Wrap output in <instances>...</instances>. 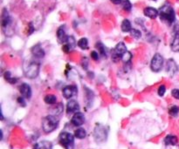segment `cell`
Instances as JSON below:
<instances>
[{
	"mask_svg": "<svg viewBox=\"0 0 179 149\" xmlns=\"http://www.w3.org/2000/svg\"><path fill=\"white\" fill-rule=\"evenodd\" d=\"M159 16L161 20L168 25H171L176 19V14L173 8L168 5H164L159 10Z\"/></svg>",
	"mask_w": 179,
	"mask_h": 149,
	"instance_id": "obj_1",
	"label": "cell"
},
{
	"mask_svg": "<svg viewBox=\"0 0 179 149\" xmlns=\"http://www.w3.org/2000/svg\"><path fill=\"white\" fill-rule=\"evenodd\" d=\"M58 125H59V120L54 115H48L45 117L42 121V128L44 132L46 134L54 131L58 127Z\"/></svg>",
	"mask_w": 179,
	"mask_h": 149,
	"instance_id": "obj_2",
	"label": "cell"
},
{
	"mask_svg": "<svg viewBox=\"0 0 179 149\" xmlns=\"http://www.w3.org/2000/svg\"><path fill=\"white\" fill-rule=\"evenodd\" d=\"M40 65L39 62L36 61H32L27 65L26 67H25V74L26 76L29 78H34L39 75L40 72Z\"/></svg>",
	"mask_w": 179,
	"mask_h": 149,
	"instance_id": "obj_3",
	"label": "cell"
},
{
	"mask_svg": "<svg viewBox=\"0 0 179 149\" xmlns=\"http://www.w3.org/2000/svg\"><path fill=\"white\" fill-rule=\"evenodd\" d=\"M60 143L65 149H74V137L67 132H63L60 135Z\"/></svg>",
	"mask_w": 179,
	"mask_h": 149,
	"instance_id": "obj_4",
	"label": "cell"
},
{
	"mask_svg": "<svg viewBox=\"0 0 179 149\" xmlns=\"http://www.w3.org/2000/svg\"><path fill=\"white\" fill-rule=\"evenodd\" d=\"M164 65V58L161 54L156 53L154 57L152 58L151 62H150V68L153 71L157 72L159 71Z\"/></svg>",
	"mask_w": 179,
	"mask_h": 149,
	"instance_id": "obj_5",
	"label": "cell"
},
{
	"mask_svg": "<svg viewBox=\"0 0 179 149\" xmlns=\"http://www.w3.org/2000/svg\"><path fill=\"white\" fill-rule=\"evenodd\" d=\"M127 47L125 45V44L123 42L118 43L116 45V46L115 47V49L113 51V54H112V58L115 61H116L117 59H122V57L123 56L124 54L127 52Z\"/></svg>",
	"mask_w": 179,
	"mask_h": 149,
	"instance_id": "obj_6",
	"label": "cell"
},
{
	"mask_svg": "<svg viewBox=\"0 0 179 149\" xmlns=\"http://www.w3.org/2000/svg\"><path fill=\"white\" fill-rule=\"evenodd\" d=\"M170 48L173 51H179V25L174 28V37L170 44Z\"/></svg>",
	"mask_w": 179,
	"mask_h": 149,
	"instance_id": "obj_7",
	"label": "cell"
},
{
	"mask_svg": "<svg viewBox=\"0 0 179 149\" xmlns=\"http://www.w3.org/2000/svg\"><path fill=\"white\" fill-rule=\"evenodd\" d=\"M95 137L97 141H103L107 138V132L105 128L102 126H98L95 130Z\"/></svg>",
	"mask_w": 179,
	"mask_h": 149,
	"instance_id": "obj_8",
	"label": "cell"
},
{
	"mask_svg": "<svg viewBox=\"0 0 179 149\" xmlns=\"http://www.w3.org/2000/svg\"><path fill=\"white\" fill-rule=\"evenodd\" d=\"M1 23H2V27L3 29L8 28L11 24H12V18L9 15V12L7 11L6 9L5 8L2 12V18H1Z\"/></svg>",
	"mask_w": 179,
	"mask_h": 149,
	"instance_id": "obj_9",
	"label": "cell"
},
{
	"mask_svg": "<svg viewBox=\"0 0 179 149\" xmlns=\"http://www.w3.org/2000/svg\"><path fill=\"white\" fill-rule=\"evenodd\" d=\"M76 45H77V43H76L75 38L73 36H68L65 45L62 47V49L65 52H69L71 50H73L75 47Z\"/></svg>",
	"mask_w": 179,
	"mask_h": 149,
	"instance_id": "obj_10",
	"label": "cell"
},
{
	"mask_svg": "<svg viewBox=\"0 0 179 149\" xmlns=\"http://www.w3.org/2000/svg\"><path fill=\"white\" fill-rule=\"evenodd\" d=\"M84 122H85V116L81 112H78V113L74 114V116L71 120V123L74 127H80V126L82 125Z\"/></svg>",
	"mask_w": 179,
	"mask_h": 149,
	"instance_id": "obj_11",
	"label": "cell"
},
{
	"mask_svg": "<svg viewBox=\"0 0 179 149\" xmlns=\"http://www.w3.org/2000/svg\"><path fill=\"white\" fill-rule=\"evenodd\" d=\"M77 94V87L75 85H67L63 89V96L66 99H70Z\"/></svg>",
	"mask_w": 179,
	"mask_h": 149,
	"instance_id": "obj_12",
	"label": "cell"
},
{
	"mask_svg": "<svg viewBox=\"0 0 179 149\" xmlns=\"http://www.w3.org/2000/svg\"><path fill=\"white\" fill-rule=\"evenodd\" d=\"M19 92H20L21 95L23 96V98L26 99H30L32 96V89L31 86L26 84V83H23L19 87Z\"/></svg>",
	"mask_w": 179,
	"mask_h": 149,
	"instance_id": "obj_13",
	"label": "cell"
},
{
	"mask_svg": "<svg viewBox=\"0 0 179 149\" xmlns=\"http://www.w3.org/2000/svg\"><path fill=\"white\" fill-rule=\"evenodd\" d=\"M80 110V106H79V103L74 100V99H72L70 100L68 103H67V114H76L78 113V111Z\"/></svg>",
	"mask_w": 179,
	"mask_h": 149,
	"instance_id": "obj_14",
	"label": "cell"
},
{
	"mask_svg": "<svg viewBox=\"0 0 179 149\" xmlns=\"http://www.w3.org/2000/svg\"><path fill=\"white\" fill-rule=\"evenodd\" d=\"M68 36L66 35V31H65V25H61L57 31V38L60 43H66L67 39Z\"/></svg>",
	"mask_w": 179,
	"mask_h": 149,
	"instance_id": "obj_15",
	"label": "cell"
},
{
	"mask_svg": "<svg viewBox=\"0 0 179 149\" xmlns=\"http://www.w3.org/2000/svg\"><path fill=\"white\" fill-rule=\"evenodd\" d=\"M143 13H144V15L146 17H148V18H152V19L156 18L159 15L158 11L153 7L145 8L144 11H143Z\"/></svg>",
	"mask_w": 179,
	"mask_h": 149,
	"instance_id": "obj_16",
	"label": "cell"
},
{
	"mask_svg": "<svg viewBox=\"0 0 179 149\" xmlns=\"http://www.w3.org/2000/svg\"><path fill=\"white\" fill-rule=\"evenodd\" d=\"M32 53L34 57L43 58L45 56V51L43 50L40 45H36L32 48Z\"/></svg>",
	"mask_w": 179,
	"mask_h": 149,
	"instance_id": "obj_17",
	"label": "cell"
},
{
	"mask_svg": "<svg viewBox=\"0 0 179 149\" xmlns=\"http://www.w3.org/2000/svg\"><path fill=\"white\" fill-rule=\"evenodd\" d=\"M164 143L167 146H169V145L175 146L177 144V136H174V135H167L164 139Z\"/></svg>",
	"mask_w": 179,
	"mask_h": 149,
	"instance_id": "obj_18",
	"label": "cell"
},
{
	"mask_svg": "<svg viewBox=\"0 0 179 149\" xmlns=\"http://www.w3.org/2000/svg\"><path fill=\"white\" fill-rule=\"evenodd\" d=\"M122 31L123 32H129L132 30V27H131V23L129 19H124L122 23Z\"/></svg>",
	"mask_w": 179,
	"mask_h": 149,
	"instance_id": "obj_19",
	"label": "cell"
},
{
	"mask_svg": "<svg viewBox=\"0 0 179 149\" xmlns=\"http://www.w3.org/2000/svg\"><path fill=\"white\" fill-rule=\"evenodd\" d=\"M45 102L49 105H54L57 102V97L53 94H49L45 97Z\"/></svg>",
	"mask_w": 179,
	"mask_h": 149,
	"instance_id": "obj_20",
	"label": "cell"
},
{
	"mask_svg": "<svg viewBox=\"0 0 179 149\" xmlns=\"http://www.w3.org/2000/svg\"><path fill=\"white\" fill-rule=\"evenodd\" d=\"M77 45H78V46L80 47V48H81L82 50H86L88 48V38H81L78 43H77Z\"/></svg>",
	"mask_w": 179,
	"mask_h": 149,
	"instance_id": "obj_21",
	"label": "cell"
},
{
	"mask_svg": "<svg viewBox=\"0 0 179 149\" xmlns=\"http://www.w3.org/2000/svg\"><path fill=\"white\" fill-rule=\"evenodd\" d=\"M74 135L78 139H84L87 135V132L84 128H78L74 132Z\"/></svg>",
	"mask_w": 179,
	"mask_h": 149,
	"instance_id": "obj_22",
	"label": "cell"
},
{
	"mask_svg": "<svg viewBox=\"0 0 179 149\" xmlns=\"http://www.w3.org/2000/svg\"><path fill=\"white\" fill-rule=\"evenodd\" d=\"M96 48L98 49V51H100L101 55L103 56V57H106L107 56V51H106V47L104 46V45L102 42H97L96 45H95Z\"/></svg>",
	"mask_w": 179,
	"mask_h": 149,
	"instance_id": "obj_23",
	"label": "cell"
},
{
	"mask_svg": "<svg viewBox=\"0 0 179 149\" xmlns=\"http://www.w3.org/2000/svg\"><path fill=\"white\" fill-rule=\"evenodd\" d=\"M34 149H50V143L46 141L38 143L35 145Z\"/></svg>",
	"mask_w": 179,
	"mask_h": 149,
	"instance_id": "obj_24",
	"label": "cell"
},
{
	"mask_svg": "<svg viewBox=\"0 0 179 149\" xmlns=\"http://www.w3.org/2000/svg\"><path fill=\"white\" fill-rule=\"evenodd\" d=\"M53 114H52V115H54V116H58V115L61 114V113L63 112V106H62V104L56 105L55 108L53 109Z\"/></svg>",
	"mask_w": 179,
	"mask_h": 149,
	"instance_id": "obj_25",
	"label": "cell"
},
{
	"mask_svg": "<svg viewBox=\"0 0 179 149\" xmlns=\"http://www.w3.org/2000/svg\"><path fill=\"white\" fill-rule=\"evenodd\" d=\"M5 78L6 79L7 81L9 82V83H11V84H14L16 81H17V78H15L14 77H12L11 76V72L10 71H6L5 73Z\"/></svg>",
	"mask_w": 179,
	"mask_h": 149,
	"instance_id": "obj_26",
	"label": "cell"
},
{
	"mask_svg": "<svg viewBox=\"0 0 179 149\" xmlns=\"http://www.w3.org/2000/svg\"><path fill=\"white\" fill-rule=\"evenodd\" d=\"M179 113V107H177V106H172V107L170 108V110H169V114H170L171 116L173 117H175V116H177Z\"/></svg>",
	"mask_w": 179,
	"mask_h": 149,
	"instance_id": "obj_27",
	"label": "cell"
},
{
	"mask_svg": "<svg viewBox=\"0 0 179 149\" xmlns=\"http://www.w3.org/2000/svg\"><path fill=\"white\" fill-rule=\"evenodd\" d=\"M122 7L126 12H130L132 9V4L130 3L129 0H124L123 4H122Z\"/></svg>",
	"mask_w": 179,
	"mask_h": 149,
	"instance_id": "obj_28",
	"label": "cell"
},
{
	"mask_svg": "<svg viewBox=\"0 0 179 149\" xmlns=\"http://www.w3.org/2000/svg\"><path fill=\"white\" fill-rule=\"evenodd\" d=\"M130 34L133 38H135L136 39L140 38L142 37V32L139 30H136V29H132L130 31Z\"/></svg>",
	"mask_w": 179,
	"mask_h": 149,
	"instance_id": "obj_29",
	"label": "cell"
},
{
	"mask_svg": "<svg viewBox=\"0 0 179 149\" xmlns=\"http://www.w3.org/2000/svg\"><path fill=\"white\" fill-rule=\"evenodd\" d=\"M131 58H132V55H131V53L129 51H127L123 56L122 57V61H123L124 63H129Z\"/></svg>",
	"mask_w": 179,
	"mask_h": 149,
	"instance_id": "obj_30",
	"label": "cell"
},
{
	"mask_svg": "<svg viewBox=\"0 0 179 149\" xmlns=\"http://www.w3.org/2000/svg\"><path fill=\"white\" fill-rule=\"evenodd\" d=\"M166 91V87L164 85H160L158 88V95L159 96H164V93H165Z\"/></svg>",
	"mask_w": 179,
	"mask_h": 149,
	"instance_id": "obj_31",
	"label": "cell"
},
{
	"mask_svg": "<svg viewBox=\"0 0 179 149\" xmlns=\"http://www.w3.org/2000/svg\"><path fill=\"white\" fill-rule=\"evenodd\" d=\"M91 58L94 59V60H99V54H98V52H96L95 51H93L92 52H91Z\"/></svg>",
	"mask_w": 179,
	"mask_h": 149,
	"instance_id": "obj_32",
	"label": "cell"
},
{
	"mask_svg": "<svg viewBox=\"0 0 179 149\" xmlns=\"http://www.w3.org/2000/svg\"><path fill=\"white\" fill-rule=\"evenodd\" d=\"M171 94L174 98H176L177 99H179V90L178 89H173Z\"/></svg>",
	"mask_w": 179,
	"mask_h": 149,
	"instance_id": "obj_33",
	"label": "cell"
},
{
	"mask_svg": "<svg viewBox=\"0 0 179 149\" xmlns=\"http://www.w3.org/2000/svg\"><path fill=\"white\" fill-rule=\"evenodd\" d=\"M18 102H19L20 105H22L23 107H26V101L24 100V98H21V97H19V98L18 99Z\"/></svg>",
	"mask_w": 179,
	"mask_h": 149,
	"instance_id": "obj_34",
	"label": "cell"
},
{
	"mask_svg": "<svg viewBox=\"0 0 179 149\" xmlns=\"http://www.w3.org/2000/svg\"><path fill=\"white\" fill-rule=\"evenodd\" d=\"M29 26H30V33L29 34H32L34 31V27L33 26V24H29Z\"/></svg>",
	"mask_w": 179,
	"mask_h": 149,
	"instance_id": "obj_35",
	"label": "cell"
},
{
	"mask_svg": "<svg viewBox=\"0 0 179 149\" xmlns=\"http://www.w3.org/2000/svg\"><path fill=\"white\" fill-rule=\"evenodd\" d=\"M111 2H113L115 5H120L122 3V0H110Z\"/></svg>",
	"mask_w": 179,
	"mask_h": 149,
	"instance_id": "obj_36",
	"label": "cell"
},
{
	"mask_svg": "<svg viewBox=\"0 0 179 149\" xmlns=\"http://www.w3.org/2000/svg\"><path fill=\"white\" fill-rule=\"evenodd\" d=\"M152 1H157V0H152Z\"/></svg>",
	"mask_w": 179,
	"mask_h": 149,
	"instance_id": "obj_37",
	"label": "cell"
}]
</instances>
